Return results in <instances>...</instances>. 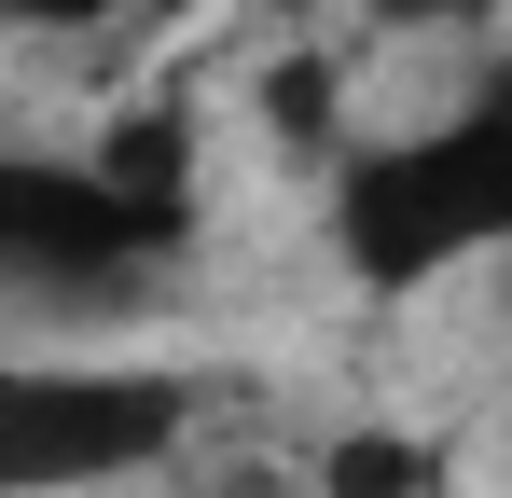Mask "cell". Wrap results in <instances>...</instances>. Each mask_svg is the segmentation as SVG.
Returning a JSON list of instances; mask_svg holds the SVG:
<instances>
[{"label": "cell", "mask_w": 512, "mask_h": 498, "mask_svg": "<svg viewBox=\"0 0 512 498\" xmlns=\"http://www.w3.org/2000/svg\"><path fill=\"white\" fill-rule=\"evenodd\" d=\"M499 222H512V111L499 97L443 111L416 139H360L333 166V249L360 291H429L471 249H499Z\"/></svg>", "instance_id": "6da1fadb"}, {"label": "cell", "mask_w": 512, "mask_h": 498, "mask_svg": "<svg viewBox=\"0 0 512 498\" xmlns=\"http://www.w3.org/2000/svg\"><path fill=\"white\" fill-rule=\"evenodd\" d=\"M194 388L153 360H0V498H97L167 471Z\"/></svg>", "instance_id": "7a4b0ae2"}, {"label": "cell", "mask_w": 512, "mask_h": 498, "mask_svg": "<svg viewBox=\"0 0 512 498\" xmlns=\"http://www.w3.org/2000/svg\"><path fill=\"white\" fill-rule=\"evenodd\" d=\"M194 222L125 208L84 153H0V305H125Z\"/></svg>", "instance_id": "3957f363"}, {"label": "cell", "mask_w": 512, "mask_h": 498, "mask_svg": "<svg viewBox=\"0 0 512 498\" xmlns=\"http://www.w3.org/2000/svg\"><path fill=\"white\" fill-rule=\"evenodd\" d=\"M84 166L125 194V208H153V222H194V111H125V125H111Z\"/></svg>", "instance_id": "277c9868"}, {"label": "cell", "mask_w": 512, "mask_h": 498, "mask_svg": "<svg viewBox=\"0 0 512 498\" xmlns=\"http://www.w3.org/2000/svg\"><path fill=\"white\" fill-rule=\"evenodd\" d=\"M319 498H457V457L429 429H333L319 443Z\"/></svg>", "instance_id": "5b68a950"}, {"label": "cell", "mask_w": 512, "mask_h": 498, "mask_svg": "<svg viewBox=\"0 0 512 498\" xmlns=\"http://www.w3.org/2000/svg\"><path fill=\"white\" fill-rule=\"evenodd\" d=\"M263 111H277L291 139H319V125H333V70H277V83H263Z\"/></svg>", "instance_id": "8992f818"}, {"label": "cell", "mask_w": 512, "mask_h": 498, "mask_svg": "<svg viewBox=\"0 0 512 498\" xmlns=\"http://www.w3.org/2000/svg\"><path fill=\"white\" fill-rule=\"evenodd\" d=\"M499 0H374V28H485Z\"/></svg>", "instance_id": "52a82bcc"}, {"label": "cell", "mask_w": 512, "mask_h": 498, "mask_svg": "<svg viewBox=\"0 0 512 498\" xmlns=\"http://www.w3.org/2000/svg\"><path fill=\"white\" fill-rule=\"evenodd\" d=\"M111 0H0V28H97Z\"/></svg>", "instance_id": "ba28073f"}, {"label": "cell", "mask_w": 512, "mask_h": 498, "mask_svg": "<svg viewBox=\"0 0 512 498\" xmlns=\"http://www.w3.org/2000/svg\"><path fill=\"white\" fill-rule=\"evenodd\" d=\"M111 14H194V0H111Z\"/></svg>", "instance_id": "9c48e42d"}]
</instances>
